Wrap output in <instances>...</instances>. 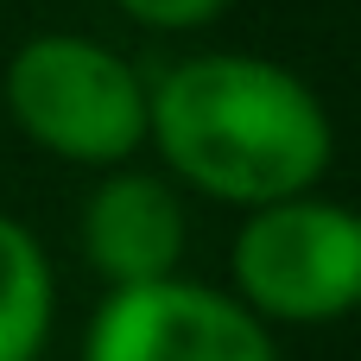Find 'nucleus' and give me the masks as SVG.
Here are the masks:
<instances>
[{"instance_id":"f257e3e1","label":"nucleus","mask_w":361,"mask_h":361,"mask_svg":"<svg viewBox=\"0 0 361 361\" xmlns=\"http://www.w3.org/2000/svg\"><path fill=\"white\" fill-rule=\"evenodd\" d=\"M178 178L228 203H292L330 165L324 102L267 57H190L146 95Z\"/></svg>"},{"instance_id":"f03ea898","label":"nucleus","mask_w":361,"mask_h":361,"mask_svg":"<svg viewBox=\"0 0 361 361\" xmlns=\"http://www.w3.org/2000/svg\"><path fill=\"white\" fill-rule=\"evenodd\" d=\"M13 121L57 159L121 165L146 140V89L140 76L95 38L44 32L6 70Z\"/></svg>"},{"instance_id":"7ed1b4c3","label":"nucleus","mask_w":361,"mask_h":361,"mask_svg":"<svg viewBox=\"0 0 361 361\" xmlns=\"http://www.w3.org/2000/svg\"><path fill=\"white\" fill-rule=\"evenodd\" d=\"M235 286L254 317L330 324L361 311V216L343 203H267L235 241Z\"/></svg>"},{"instance_id":"20e7f679","label":"nucleus","mask_w":361,"mask_h":361,"mask_svg":"<svg viewBox=\"0 0 361 361\" xmlns=\"http://www.w3.org/2000/svg\"><path fill=\"white\" fill-rule=\"evenodd\" d=\"M89 361H273V343L247 305L190 279H152L95 311Z\"/></svg>"},{"instance_id":"39448f33","label":"nucleus","mask_w":361,"mask_h":361,"mask_svg":"<svg viewBox=\"0 0 361 361\" xmlns=\"http://www.w3.org/2000/svg\"><path fill=\"white\" fill-rule=\"evenodd\" d=\"M82 247H89V267L114 292L171 279V267L184 254V209H178V197L159 178H133V171L127 178H108L89 197Z\"/></svg>"},{"instance_id":"423d86ee","label":"nucleus","mask_w":361,"mask_h":361,"mask_svg":"<svg viewBox=\"0 0 361 361\" xmlns=\"http://www.w3.org/2000/svg\"><path fill=\"white\" fill-rule=\"evenodd\" d=\"M51 330V267L32 228L0 216V361H32Z\"/></svg>"},{"instance_id":"0eeeda50","label":"nucleus","mask_w":361,"mask_h":361,"mask_svg":"<svg viewBox=\"0 0 361 361\" xmlns=\"http://www.w3.org/2000/svg\"><path fill=\"white\" fill-rule=\"evenodd\" d=\"M133 19H146V25H165V32H184V25H203V19H216L228 0H121Z\"/></svg>"}]
</instances>
